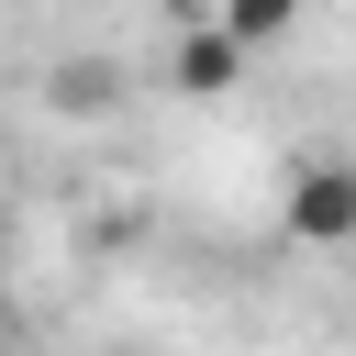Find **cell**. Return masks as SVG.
Masks as SVG:
<instances>
[{"instance_id":"6da1fadb","label":"cell","mask_w":356,"mask_h":356,"mask_svg":"<svg viewBox=\"0 0 356 356\" xmlns=\"http://www.w3.org/2000/svg\"><path fill=\"white\" fill-rule=\"evenodd\" d=\"M278 234L312 245V256L356 245V156H300L289 189H278Z\"/></svg>"},{"instance_id":"7a4b0ae2","label":"cell","mask_w":356,"mask_h":356,"mask_svg":"<svg viewBox=\"0 0 356 356\" xmlns=\"http://www.w3.org/2000/svg\"><path fill=\"white\" fill-rule=\"evenodd\" d=\"M167 78H178V89H234V78H245V44H234L222 22H178V33H167Z\"/></svg>"},{"instance_id":"3957f363","label":"cell","mask_w":356,"mask_h":356,"mask_svg":"<svg viewBox=\"0 0 356 356\" xmlns=\"http://www.w3.org/2000/svg\"><path fill=\"white\" fill-rule=\"evenodd\" d=\"M44 89H56V111H111V100H122V89H111V56H56Z\"/></svg>"},{"instance_id":"277c9868","label":"cell","mask_w":356,"mask_h":356,"mask_svg":"<svg viewBox=\"0 0 356 356\" xmlns=\"http://www.w3.org/2000/svg\"><path fill=\"white\" fill-rule=\"evenodd\" d=\"M211 22H222V33L245 44V56H256V44H278V33H289V0H222Z\"/></svg>"},{"instance_id":"5b68a950","label":"cell","mask_w":356,"mask_h":356,"mask_svg":"<svg viewBox=\"0 0 356 356\" xmlns=\"http://www.w3.org/2000/svg\"><path fill=\"white\" fill-rule=\"evenodd\" d=\"M0 356H11V312H0Z\"/></svg>"}]
</instances>
